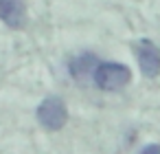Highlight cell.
Segmentation results:
<instances>
[{
    "mask_svg": "<svg viewBox=\"0 0 160 154\" xmlns=\"http://www.w3.org/2000/svg\"><path fill=\"white\" fill-rule=\"evenodd\" d=\"M92 79H94V86L99 90L116 93L132 82V71L125 64H118V62H99Z\"/></svg>",
    "mask_w": 160,
    "mask_h": 154,
    "instance_id": "cell-1",
    "label": "cell"
},
{
    "mask_svg": "<svg viewBox=\"0 0 160 154\" xmlns=\"http://www.w3.org/2000/svg\"><path fill=\"white\" fill-rule=\"evenodd\" d=\"M40 125L48 132H59L66 121H68V110H66V104L62 97L57 95H48L46 99H42V104L38 106V112H35Z\"/></svg>",
    "mask_w": 160,
    "mask_h": 154,
    "instance_id": "cell-2",
    "label": "cell"
},
{
    "mask_svg": "<svg viewBox=\"0 0 160 154\" xmlns=\"http://www.w3.org/2000/svg\"><path fill=\"white\" fill-rule=\"evenodd\" d=\"M134 53H136L140 73H142L145 77L153 79V77L160 75V49H158L151 40H147V38L138 40V42L134 44Z\"/></svg>",
    "mask_w": 160,
    "mask_h": 154,
    "instance_id": "cell-3",
    "label": "cell"
},
{
    "mask_svg": "<svg viewBox=\"0 0 160 154\" xmlns=\"http://www.w3.org/2000/svg\"><path fill=\"white\" fill-rule=\"evenodd\" d=\"M0 20L9 29H22L27 24V9L22 0H0Z\"/></svg>",
    "mask_w": 160,
    "mask_h": 154,
    "instance_id": "cell-4",
    "label": "cell"
},
{
    "mask_svg": "<svg viewBox=\"0 0 160 154\" xmlns=\"http://www.w3.org/2000/svg\"><path fill=\"white\" fill-rule=\"evenodd\" d=\"M97 66H99V60H97L94 53H81V55H77L75 60H70L68 73H70V77L77 79V82H88V77L94 75V68H97Z\"/></svg>",
    "mask_w": 160,
    "mask_h": 154,
    "instance_id": "cell-5",
    "label": "cell"
},
{
    "mask_svg": "<svg viewBox=\"0 0 160 154\" xmlns=\"http://www.w3.org/2000/svg\"><path fill=\"white\" fill-rule=\"evenodd\" d=\"M140 154H160V145L158 143H149L140 150Z\"/></svg>",
    "mask_w": 160,
    "mask_h": 154,
    "instance_id": "cell-6",
    "label": "cell"
}]
</instances>
